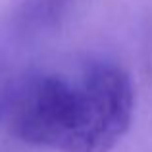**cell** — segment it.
<instances>
[{
	"instance_id": "cell-2",
	"label": "cell",
	"mask_w": 152,
	"mask_h": 152,
	"mask_svg": "<svg viewBox=\"0 0 152 152\" xmlns=\"http://www.w3.org/2000/svg\"><path fill=\"white\" fill-rule=\"evenodd\" d=\"M71 0H21L14 10L8 31L14 41H31L60 23Z\"/></svg>"
},
{
	"instance_id": "cell-1",
	"label": "cell",
	"mask_w": 152,
	"mask_h": 152,
	"mask_svg": "<svg viewBox=\"0 0 152 152\" xmlns=\"http://www.w3.org/2000/svg\"><path fill=\"white\" fill-rule=\"evenodd\" d=\"M133 108V83L121 66L69 56L29 66L0 87V131L54 152H110Z\"/></svg>"
}]
</instances>
